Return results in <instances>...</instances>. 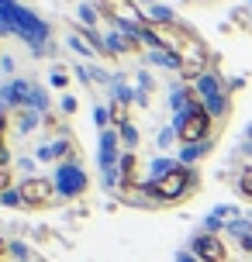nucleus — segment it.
<instances>
[{
	"label": "nucleus",
	"mask_w": 252,
	"mask_h": 262,
	"mask_svg": "<svg viewBox=\"0 0 252 262\" xmlns=\"http://www.w3.org/2000/svg\"><path fill=\"white\" fill-rule=\"evenodd\" d=\"M55 193H59V186H55L49 176H28V180H21V186L14 190L17 207H25V210H49L55 204Z\"/></svg>",
	"instance_id": "obj_3"
},
{
	"label": "nucleus",
	"mask_w": 252,
	"mask_h": 262,
	"mask_svg": "<svg viewBox=\"0 0 252 262\" xmlns=\"http://www.w3.org/2000/svg\"><path fill=\"white\" fill-rule=\"evenodd\" d=\"M239 190H242V196H249V200H252V169H242V176H239Z\"/></svg>",
	"instance_id": "obj_8"
},
{
	"label": "nucleus",
	"mask_w": 252,
	"mask_h": 262,
	"mask_svg": "<svg viewBox=\"0 0 252 262\" xmlns=\"http://www.w3.org/2000/svg\"><path fill=\"white\" fill-rule=\"evenodd\" d=\"M194 255L200 262H228V245L214 231H204L194 238Z\"/></svg>",
	"instance_id": "obj_5"
},
{
	"label": "nucleus",
	"mask_w": 252,
	"mask_h": 262,
	"mask_svg": "<svg viewBox=\"0 0 252 262\" xmlns=\"http://www.w3.org/2000/svg\"><path fill=\"white\" fill-rule=\"evenodd\" d=\"M194 183H197L194 169L170 166V169L156 172V180L149 183V196H152V204H180V200L194 190Z\"/></svg>",
	"instance_id": "obj_2"
},
{
	"label": "nucleus",
	"mask_w": 252,
	"mask_h": 262,
	"mask_svg": "<svg viewBox=\"0 0 252 262\" xmlns=\"http://www.w3.org/2000/svg\"><path fill=\"white\" fill-rule=\"evenodd\" d=\"M211 124L214 121H211V111H207V107L190 104L183 114L176 118V138H180L183 145H197V142H204V138L211 135Z\"/></svg>",
	"instance_id": "obj_4"
},
{
	"label": "nucleus",
	"mask_w": 252,
	"mask_h": 262,
	"mask_svg": "<svg viewBox=\"0 0 252 262\" xmlns=\"http://www.w3.org/2000/svg\"><path fill=\"white\" fill-rule=\"evenodd\" d=\"M121 142H124V145H132V148H135V145H138V131H135L132 124H124V128H121Z\"/></svg>",
	"instance_id": "obj_9"
},
{
	"label": "nucleus",
	"mask_w": 252,
	"mask_h": 262,
	"mask_svg": "<svg viewBox=\"0 0 252 262\" xmlns=\"http://www.w3.org/2000/svg\"><path fill=\"white\" fill-rule=\"evenodd\" d=\"M142 35L156 41L170 59H176V66H180V73H183L186 79L200 76V73L207 69V62H211V52H207V45L200 41V35L194 28L173 21V17H149L145 28H142Z\"/></svg>",
	"instance_id": "obj_1"
},
{
	"label": "nucleus",
	"mask_w": 252,
	"mask_h": 262,
	"mask_svg": "<svg viewBox=\"0 0 252 262\" xmlns=\"http://www.w3.org/2000/svg\"><path fill=\"white\" fill-rule=\"evenodd\" d=\"M107 114H111V124H118V128H124V124L132 121V107H128V97H118L114 104L107 107Z\"/></svg>",
	"instance_id": "obj_7"
},
{
	"label": "nucleus",
	"mask_w": 252,
	"mask_h": 262,
	"mask_svg": "<svg viewBox=\"0 0 252 262\" xmlns=\"http://www.w3.org/2000/svg\"><path fill=\"white\" fill-rule=\"evenodd\" d=\"M118 190H132V186H138V159H135V152H124L118 162Z\"/></svg>",
	"instance_id": "obj_6"
}]
</instances>
